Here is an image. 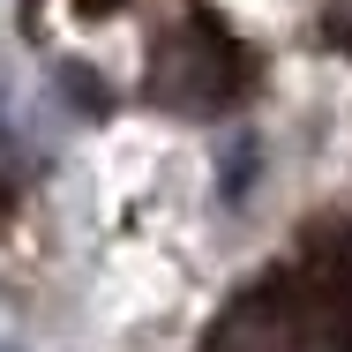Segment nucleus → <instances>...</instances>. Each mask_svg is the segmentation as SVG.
I'll return each instance as SVG.
<instances>
[{"instance_id":"obj_1","label":"nucleus","mask_w":352,"mask_h":352,"mask_svg":"<svg viewBox=\"0 0 352 352\" xmlns=\"http://www.w3.org/2000/svg\"><path fill=\"white\" fill-rule=\"evenodd\" d=\"M0 352H8V345H0Z\"/></svg>"}]
</instances>
